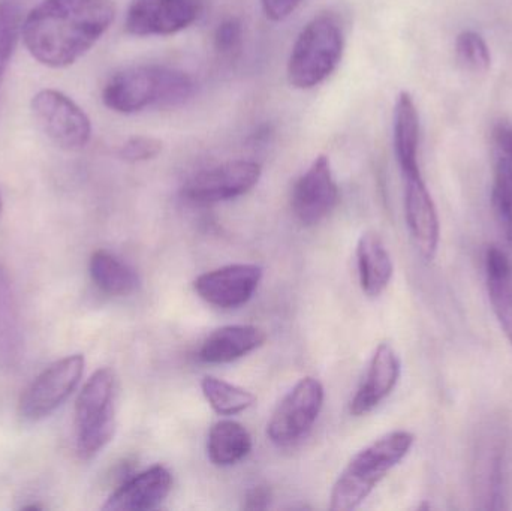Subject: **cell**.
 I'll return each mask as SVG.
<instances>
[{
    "label": "cell",
    "mask_w": 512,
    "mask_h": 511,
    "mask_svg": "<svg viewBox=\"0 0 512 511\" xmlns=\"http://www.w3.org/2000/svg\"><path fill=\"white\" fill-rule=\"evenodd\" d=\"M111 0H45L21 24L29 53L44 65L63 68L77 62L110 29Z\"/></svg>",
    "instance_id": "cell-1"
},
{
    "label": "cell",
    "mask_w": 512,
    "mask_h": 511,
    "mask_svg": "<svg viewBox=\"0 0 512 511\" xmlns=\"http://www.w3.org/2000/svg\"><path fill=\"white\" fill-rule=\"evenodd\" d=\"M194 92V80L182 69L137 65L116 72L105 84L102 99L116 113L134 114L150 107H180Z\"/></svg>",
    "instance_id": "cell-2"
},
{
    "label": "cell",
    "mask_w": 512,
    "mask_h": 511,
    "mask_svg": "<svg viewBox=\"0 0 512 511\" xmlns=\"http://www.w3.org/2000/svg\"><path fill=\"white\" fill-rule=\"evenodd\" d=\"M414 443L411 432L394 431L358 452L334 483L330 509H358L387 474L409 455Z\"/></svg>",
    "instance_id": "cell-3"
},
{
    "label": "cell",
    "mask_w": 512,
    "mask_h": 511,
    "mask_svg": "<svg viewBox=\"0 0 512 511\" xmlns=\"http://www.w3.org/2000/svg\"><path fill=\"white\" fill-rule=\"evenodd\" d=\"M345 33L333 12L315 15L292 45L288 81L300 90L315 89L331 77L342 60Z\"/></svg>",
    "instance_id": "cell-4"
},
{
    "label": "cell",
    "mask_w": 512,
    "mask_h": 511,
    "mask_svg": "<svg viewBox=\"0 0 512 511\" xmlns=\"http://www.w3.org/2000/svg\"><path fill=\"white\" fill-rule=\"evenodd\" d=\"M116 377L98 369L84 384L75 402V447L81 461L102 452L116 434Z\"/></svg>",
    "instance_id": "cell-5"
},
{
    "label": "cell",
    "mask_w": 512,
    "mask_h": 511,
    "mask_svg": "<svg viewBox=\"0 0 512 511\" xmlns=\"http://www.w3.org/2000/svg\"><path fill=\"white\" fill-rule=\"evenodd\" d=\"M84 365V356L72 354L45 368L21 395L18 402L21 419L33 423L51 416L77 389Z\"/></svg>",
    "instance_id": "cell-6"
},
{
    "label": "cell",
    "mask_w": 512,
    "mask_h": 511,
    "mask_svg": "<svg viewBox=\"0 0 512 511\" xmlns=\"http://www.w3.org/2000/svg\"><path fill=\"white\" fill-rule=\"evenodd\" d=\"M324 386L313 377L298 381L277 405L267 425V437L277 447L303 440L318 420L324 405Z\"/></svg>",
    "instance_id": "cell-7"
},
{
    "label": "cell",
    "mask_w": 512,
    "mask_h": 511,
    "mask_svg": "<svg viewBox=\"0 0 512 511\" xmlns=\"http://www.w3.org/2000/svg\"><path fill=\"white\" fill-rule=\"evenodd\" d=\"M32 110L42 131L60 149L80 150L89 143L92 125L87 114L57 90H42L33 98Z\"/></svg>",
    "instance_id": "cell-8"
},
{
    "label": "cell",
    "mask_w": 512,
    "mask_h": 511,
    "mask_svg": "<svg viewBox=\"0 0 512 511\" xmlns=\"http://www.w3.org/2000/svg\"><path fill=\"white\" fill-rule=\"evenodd\" d=\"M262 168L258 162H225L200 171L183 185L185 200L195 204H215L242 197L258 185Z\"/></svg>",
    "instance_id": "cell-9"
},
{
    "label": "cell",
    "mask_w": 512,
    "mask_h": 511,
    "mask_svg": "<svg viewBox=\"0 0 512 511\" xmlns=\"http://www.w3.org/2000/svg\"><path fill=\"white\" fill-rule=\"evenodd\" d=\"M201 11V0H132L125 26L134 36L176 35L194 24Z\"/></svg>",
    "instance_id": "cell-10"
},
{
    "label": "cell",
    "mask_w": 512,
    "mask_h": 511,
    "mask_svg": "<svg viewBox=\"0 0 512 511\" xmlns=\"http://www.w3.org/2000/svg\"><path fill=\"white\" fill-rule=\"evenodd\" d=\"M339 203V188L334 180L328 156L319 155L295 182L291 195V207L295 218L306 225L324 221Z\"/></svg>",
    "instance_id": "cell-11"
},
{
    "label": "cell",
    "mask_w": 512,
    "mask_h": 511,
    "mask_svg": "<svg viewBox=\"0 0 512 511\" xmlns=\"http://www.w3.org/2000/svg\"><path fill=\"white\" fill-rule=\"evenodd\" d=\"M262 279L256 264H230L203 273L194 282L195 291L204 302L221 309H236L254 297Z\"/></svg>",
    "instance_id": "cell-12"
},
{
    "label": "cell",
    "mask_w": 512,
    "mask_h": 511,
    "mask_svg": "<svg viewBox=\"0 0 512 511\" xmlns=\"http://www.w3.org/2000/svg\"><path fill=\"white\" fill-rule=\"evenodd\" d=\"M405 180V218L415 248L424 260L432 261L441 239L438 210L427 189L423 174L403 177Z\"/></svg>",
    "instance_id": "cell-13"
},
{
    "label": "cell",
    "mask_w": 512,
    "mask_h": 511,
    "mask_svg": "<svg viewBox=\"0 0 512 511\" xmlns=\"http://www.w3.org/2000/svg\"><path fill=\"white\" fill-rule=\"evenodd\" d=\"M173 489V476L164 465H153L125 480L108 498L102 509L110 511L155 510Z\"/></svg>",
    "instance_id": "cell-14"
},
{
    "label": "cell",
    "mask_w": 512,
    "mask_h": 511,
    "mask_svg": "<svg viewBox=\"0 0 512 511\" xmlns=\"http://www.w3.org/2000/svg\"><path fill=\"white\" fill-rule=\"evenodd\" d=\"M400 371L402 365L394 348L388 342L379 344L367 369L366 378L352 398L349 407L352 416H366L379 407L396 389Z\"/></svg>",
    "instance_id": "cell-15"
},
{
    "label": "cell",
    "mask_w": 512,
    "mask_h": 511,
    "mask_svg": "<svg viewBox=\"0 0 512 511\" xmlns=\"http://www.w3.org/2000/svg\"><path fill=\"white\" fill-rule=\"evenodd\" d=\"M267 341V333L256 326H225L215 330L200 348V360L225 365L254 353Z\"/></svg>",
    "instance_id": "cell-16"
},
{
    "label": "cell",
    "mask_w": 512,
    "mask_h": 511,
    "mask_svg": "<svg viewBox=\"0 0 512 511\" xmlns=\"http://www.w3.org/2000/svg\"><path fill=\"white\" fill-rule=\"evenodd\" d=\"M355 254L361 290L372 299L381 296L390 285L394 273L393 260L384 240L375 231H367L358 240Z\"/></svg>",
    "instance_id": "cell-17"
},
{
    "label": "cell",
    "mask_w": 512,
    "mask_h": 511,
    "mask_svg": "<svg viewBox=\"0 0 512 511\" xmlns=\"http://www.w3.org/2000/svg\"><path fill=\"white\" fill-rule=\"evenodd\" d=\"M24 357V333L14 285L0 264V368L15 369Z\"/></svg>",
    "instance_id": "cell-18"
},
{
    "label": "cell",
    "mask_w": 512,
    "mask_h": 511,
    "mask_svg": "<svg viewBox=\"0 0 512 511\" xmlns=\"http://www.w3.org/2000/svg\"><path fill=\"white\" fill-rule=\"evenodd\" d=\"M418 147L420 114L414 98L408 92H402L394 107V152L403 177L421 174Z\"/></svg>",
    "instance_id": "cell-19"
},
{
    "label": "cell",
    "mask_w": 512,
    "mask_h": 511,
    "mask_svg": "<svg viewBox=\"0 0 512 511\" xmlns=\"http://www.w3.org/2000/svg\"><path fill=\"white\" fill-rule=\"evenodd\" d=\"M486 276L493 312L512 345V261L504 249H487Z\"/></svg>",
    "instance_id": "cell-20"
},
{
    "label": "cell",
    "mask_w": 512,
    "mask_h": 511,
    "mask_svg": "<svg viewBox=\"0 0 512 511\" xmlns=\"http://www.w3.org/2000/svg\"><path fill=\"white\" fill-rule=\"evenodd\" d=\"M89 273L99 291L111 297H126L140 287V278L131 266L111 252L99 249L89 261Z\"/></svg>",
    "instance_id": "cell-21"
},
{
    "label": "cell",
    "mask_w": 512,
    "mask_h": 511,
    "mask_svg": "<svg viewBox=\"0 0 512 511\" xmlns=\"http://www.w3.org/2000/svg\"><path fill=\"white\" fill-rule=\"evenodd\" d=\"M251 452V434L239 422L219 420L210 429L207 455L216 467H233Z\"/></svg>",
    "instance_id": "cell-22"
},
{
    "label": "cell",
    "mask_w": 512,
    "mask_h": 511,
    "mask_svg": "<svg viewBox=\"0 0 512 511\" xmlns=\"http://www.w3.org/2000/svg\"><path fill=\"white\" fill-rule=\"evenodd\" d=\"M201 390L219 416H236L249 410L256 401L254 393L216 377H204Z\"/></svg>",
    "instance_id": "cell-23"
},
{
    "label": "cell",
    "mask_w": 512,
    "mask_h": 511,
    "mask_svg": "<svg viewBox=\"0 0 512 511\" xmlns=\"http://www.w3.org/2000/svg\"><path fill=\"white\" fill-rule=\"evenodd\" d=\"M492 203L499 228L512 249V162L507 156L496 162Z\"/></svg>",
    "instance_id": "cell-24"
},
{
    "label": "cell",
    "mask_w": 512,
    "mask_h": 511,
    "mask_svg": "<svg viewBox=\"0 0 512 511\" xmlns=\"http://www.w3.org/2000/svg\"><path fill=\"white\" fill-rule=\"evenodd\" d=\"M459 65L472 74H486L492 66V53L486 39L475 30H463L456 41Z\"/></svg>",
    "instance_id": "cell-25"
},
{
    "label": "cell",
    "mask_w": 512,
    "mask_h": 511,
    "mask_svg": "<svg viewBox=\"0 0 512 511\" xmlns=\"http://www.w3.org/2000/svg\"><path fill=\"white\" fill-rule=\"evenodd\" d=\"M21 29V15L12 3H0V83Z\"/></svg>",
    "instance_id": "cell-26"
},
{
    "label": "cell",
    "mask_w": 512,
    "mask_h": 511,
    "mask_svg": "<svg viewBox=\"0 0 512 511\" xmlns=\"http://www.w3.org/2000/svg\"><path fill=\"white\" fill-rule=\"evenodd\" d=\"M161 152V140L146 137V135H137V137H131L122 144L119 150V156L123 161L138 164V162H147L158 158Z\"/></svg>",
    "instance_id": "cell-27"
},
{
    "label": "cell",
    "mask_w": 512,
    "mask_h": 511,
    "mask_svg": "<svg viewBox=\"0 0 512 511\" xmlns=\"http://www.w3.org/2000/svg\"><path fill=\"white\" fill-rule=\"evenodd\" d=\"M243 26L237 18H227L215 32V48L222 57L234 59L242 51Z\"/></svg>",
    "instance_id": "cell-28"
},
{
    "label": "cell",
    "mask_w": 512,
    "mask_h": 511,
    "mask_svg": "<svg viewBox=\"0 0 512 511\" xmlns=\"http://www.w3.org/2000/svg\"><path fill=\"white\" fill-rule=\"evenodd\" d=\"M301 2L303 0H261V6L268 20L279 23L286 20Z\"/></svg>",
    "instance_id": "cell-29"
},
{
    "label": "cell",
    "mask_w": 512,
    "mask_h": 511,
    "mask_svg": "<svg viewBox=\"0 0 512 511\" xmlns=\"http://www.w3.org/2000/svg\"><path fill=\"white\" fill-rule=\"evenodd\" d=\"M271 492L267 486H255L251 491H248L245 497L246 510H265L270 504Z\"/></svg>",
    "instance_id": "cell-30"
},
{
    "label": "cell",
    "mask_w": 512,
    "mask_h": 511,
    "mask_svg": "<svg viewBox=\"0 0 512 511\" xmlns=\"http://www.w3.org/2000/svg\"><path fill=\"white\" fill-rule=\"evenodd\" d=\"M493 138H495L499 149H501L504 155L512 162V126L505 125V123L496 126V128L493 129Z\"/></svg>",
    "instance_id": "cell-31"
},
{
    "label": "cell",
    "mask_w": 512,
    "mask_h": 511,
    "mask_svg": "<svg viewBox=\"0 0 512 511\" xmlns=\"http://www.w3.org/2000/svg\"><path fill=\"white\" fill-rule=\"evenodd\" d=\"M2 207H3L2 197H0V213H2Z\"/></svg>",
    "instance_id": "cell-32"
}]
</instances>
